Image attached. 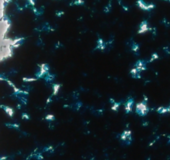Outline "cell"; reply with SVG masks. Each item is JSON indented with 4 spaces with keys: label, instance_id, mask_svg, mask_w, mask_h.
I'll list each match as a JSON object with an SVG mask.
<instances>
[{
    "label": "cell",
    "instance_id": "277c9868",
    "mask_svg": "<svg viewBox=\"0 0 170 160\" xmlns=\"http://www.w3.org/2000/svg\"><path fill=\"white\" fill-rule=\"evenodd\" d=\"M131 75L134 79H140V71L137 69L136 68H134L130 71Z\"/></svg>",
    "mask_w": 170,
    "mask_h": 160
},
{
    "label": "cell",
    "instance_id": "52a82bcc",
    "mask_svg": "<svg viewBox=\"0 0 170 160\" xmlns=\"http://www.w3.org/2000/svg\"><path fill=\"white\" fill-rule=\"evenodd\" d=\"M119 106H120V104H119V103H116V102H114L111 108L112 110H113V111L117 112L118 110V108H119Z\"/></svg>",
    "mask_w": 170,
    "mask_h": 160
},
{
    "label": "cell",
    "instance_id": "4fadbf2b",
    "mask_svg": "<svg viewBox=\"0 0 170 160\" xmlns=\"http://www.w3.org/2000/svg\"><path fill=\"white\" fill-rule=\"evenodd\" d=\"M157 58H158V55H157V54H156V53H154V55H153V57L151 58V60H150V61H154V59H157Z\"/></svg>",
    "mask_w": 170,
    "mask_h": 160
},
{
    "label": "cell",
    "instance_id": "8992f818",
    "mask_svg": "<svg viewBox=\"0 0 170 160\" xmlns=\"http://www.w3.org/2000/svg\"><path fill=\"white\" fill-rule=\"evenodd\" d=\"M61 85L60 84H54L53 87V95H56L59 93V89H60Z\"/></svg>",
    "mask_w": 170,
    "mask_h": 160
},
{
    "label": "cell",
    "instance_id": "7a4b0ae2",
    "mask_svg": "<svg viewBox=\"0 0 170 160\" xmlns=\"http://www.w3.org/2000/svg\"><path fill=\"white\" fill-rule=\"evenodd\" d=\"M133 104H134V101H133V99H129V100H127L126 103H125V105H124V108H125V111L127 114L128 113H130L132 111V108H133Z\"/></svg>",
    "mask_w": 170,
    "mask_h": 160
},
{
    "label": "cell",
    "instance_id": "3957f363",
    "mask_svg": "<svg viewBox=\"0 0 170 160\" xmlns=\"http://www.w3.org/2000/svg\"><path fill=\"white\" fill-rule=\"evenodd\" d=\"M121 138L122 140L124 141H127V140L131 141V131L129 130L124 131V132L121 134Z\"/></svg>",
    "mask_w": 170,
    "mask_h": 160
},
{
    "label": "cell",
    "instance_id": "30bf717a",
    "mask_svg": "<svg viewBox=\"0 0 170 160\" xmlns=\"http://www.w3.org/2000/svg\"><path fill=\"white\" fill-rule=\"evenodd\" d=\"M38 80V78L35 79H32V78H23V81L24 82H33Z\"/></svg>",
    "mask_w": 170,
    "mask_h": 160
},
{
    "label": "cell",
    "instance_id": "9c48e42d",
    "mask_svg": "<svg viewBox=\"0 0 170 160\" xmlns=\"http://www.w3.org/2000/svg\"><path fill=\"white\" fill-rule=\"evenodd\" d=\"M45 118L49 121H53L54 119H55V117H54L53 114H48L45 117Z\"/></svg>",
    "mask_w": 170,
    "mask_h": 160
},
{
    "label": "cell",
    "instance_id": "7c38bea8",
    "mask_svg": "<svg viewBox=\"0 0 170 160\" xmlns=\"http://www.w3.org/2000/svg\"><path fill=\"white\" fill-rule=\"evenodd\" d=\"M22 118H23V119H29V116L27 114H23Z\"/></svg>",
    "mask_w": 170,
    "mask_h": 160
},
{
    "label": "cell",
    "instance_id": "6da1fadb",
    "mask_svg": "<svg viewBox=\"0 0 170 160\" xmlns=\"http://www.w3.org/2000/svg\"><path fill=\"white\" fill-rule=\"evenodd\" d=\"M136 113L140 116H145L148 113V108L146 103L141 102L139 104H138L136 107Z\"/></svg>",
    "mask_w": 170,
    "mask_h": 160
},
{
    "label": "cell",
    "instance_id": "8fae6325",
    "mask_svg": "<svg viewBox=\"0 0 170 160\" xmlns=\"http://www.w3.org/2000/svg\"><path fill=\"white\" fill-rule=\"evenodd\" d=\"M138 49H139V47H138V45H134V47H132V50L135 53H137L138 51Z\"/></svg>",
    "mask_w": 170,
    "mask_h": 160
},
{
    "label": "cell",
    "instance_id": "ba28073f",
    "mask_svg": "<svg viewBox=\"0 0 170 160\" xmlns=\"http://www.w3.org/2000/svg\"><path fill=\"white\" fill-rule=\"evenodd\" d=\"M105 48V45L104 42H103V40L102 39H99L98 41V47H97V49H104Z\"/></svg>",
    "mask_w": 170,
    "mask_h": 160
},
{
    "label": "cell",
    "instance_id": "5b68a950",
    "mask_svg": "<svg viewBox=\"0 0 170 160\" xmlns=\"http://www.w3.org/2000/svg\"><path fill=\"white\" fill-rule=\"evenodd\" d=\"M135 68L137 69H138L139 71H142V70H144V69H146V67L144 65V63L143 62V61H141V60H139V61H138V62L136 63Z\"/></svg>",
    "mask_w": 170,
    "mask_h": 160
}]
</instances>
